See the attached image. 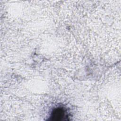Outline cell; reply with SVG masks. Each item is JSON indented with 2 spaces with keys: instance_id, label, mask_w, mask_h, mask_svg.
<instances>
[{
  "instance_id": "1",
  "label": "cell",
  "mask_w": 121,
  "mask_h": 121,
  "mask_svg": "<svg viewBox=\"0 0 121 121\" xmlns=\"http://www.w3.org/2000/svg\"><path fill=\"white\" fill-rule=\"evenodd\" d=\"M66 117V111L62 108H57L53 111L51 118L53 120H61Z\"/></svg>"
}]
</instances>
